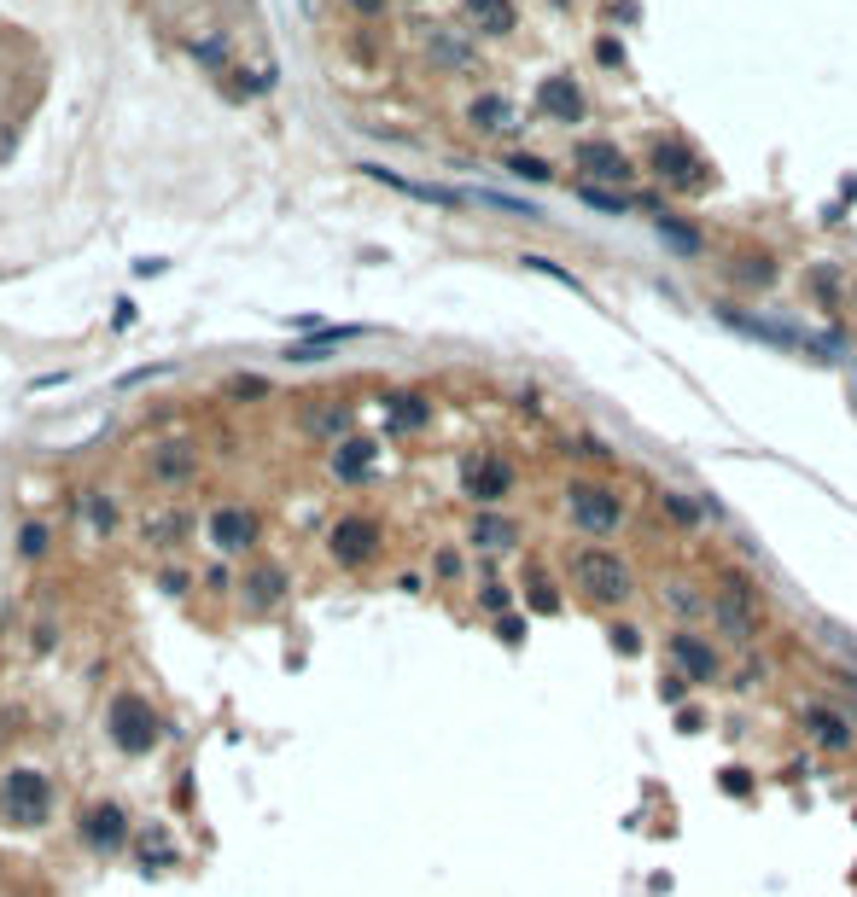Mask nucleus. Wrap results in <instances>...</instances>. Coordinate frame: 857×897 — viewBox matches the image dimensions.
Listing matches in <instances>:
<instances>
[{"mask_svg":"<svg viewBox=\"0 0 857 897\" xmlns=\"http://www.w3.org/2000/svg\"><path fill=\"white\" fill-rule=\"evenodd\" d=\"M537 100H543V111H549V117H560V123H578L583 111H589V100H583V88L572 82V76H549Z\"/></svg>","mask_w":857,"mask_h":897,"instance_id":"4468645a","label":"nucleus"},{"mask_svg":"<svg viewBox=\"0 0 857 897\" xmlns=\"http://www.w3.org/2000/svg\"><path fill=\"white\" fill-rule=\"evenodd\" d=\"M706 618H712L718 635H729L735 647L758 641V630H764V595H758V583L741 577V571H723L718 589H712V612H706Z\"/></svg>","mask_w":857,"mask_h":897,"instance_id":"f03ea898","label":"nucleus"},{"mask_svg":"<svg viewBox=\"0 0 857 897\" xmlns=\"http://www.w3.org/2000/svg\"><path fill=\"white\" fill-rule=\"evenodd\" d=\"M659 595H671V606H677V612H712V595H694L688 583H665Z\"/></svg>","mask_w":857,"mask_h":897,"instance_id":"5701e85b","label":"nucleus"},{"mask_svg":"<svg viewBox=\"0 0 857 897\" xmlns=\"http://www.w3.org/2000/svg\"><path fill=\"white\" fill-rule=\"evenodd\" d=\"M18 542H24V554H30V560H35V554H47V531H41V525H30Z\"/></svg>","mask_w":857,"mask_h":897,"instance_id":"f704fd0d","label":"nucleus"},{"mask_svg":"<svg viewBox=\"0 0 857 897\" xmlns=\"http://www.w3.org/2000/svg\"><path fill=\"white\" fill-rule=\"evenodd\" d=\"M741 280H747V286H770V280H776V263H770V257H747V263H741Z\"/></svg>","mask_w":857,"mask_h":897,"instance_id":"cd10ccee","label":"nucleus"},{"mask_svg":"<svg viewBox=\"0 0 857 897\" xmlns=\"http://www.w3.org/2000/svg\"><path fill=\"white\" fill-rule=\"evenodd\" d=\"M135 851H140V863L146 868H175V845H170V833L164 828H146L135 839Z\"/></svg>","mask_w":857,"mask_h":897,"instance_id":"6ab92c4d","label":"nucleus"},{"mask_svg":"<svg viewBox=\"0 0 857 897\" xmlns=\"http://www.w3.org/2000/svg\"><path fill=\"white\" fill-rule=\"evenodd\" d=\"M327 548H333V560H339V565L374 560L379 525H374V519H339V525H333V536H327Z\"/></svg>","mask_w":857,"mask_h":897,"instance_id":"1a4fd4ad","label":"nucleus"},{"mask_svg":"<svg viewBox=\"0 0 857 897\" xmlns=\"http://www.w3.org/2000/svg\"><path fill=\"white\" fill-rule=\"evenodd\" d=\"M508 169H514V175H525V181H549V175H554L543 158H525V152H514V158H508Z\"/></svg>","mask_w":857,"mask_h":897,"instance_id":"c85d7f7f","label":"nucleus"},{"mask_svg":"<svg viewBox=\"0 0 857 897\" xmlns=\"http://www.w3.org/2000/svg\"><path fill=\"white\" fill-rule=\"evenodd\" d=\"M659 239H665V245H677L683 257H694V251H700V233L688 228V222H671V216H659Z\"/></svg>","mask_w":857,"mask_h":897,"instance_id":"4be33fe9","label":"nucleus"},{"mask_svg":"<svg viewBox=\"0 0 857 897\" xmlns=\"http://www.w3.org/2000/svg\"><path fill=\"white\" fill-rule=\"evenodd\" d=\"M799 723H805V734H811L823 752H834V758L857 746V723H852V717H840V711H828V705H805V711H799Z\"/></svg>","mask_w":857,"mask_h":897,"instance_id":"6e6552de","label":"nucleus"},{"mask_svg":"<svg viewBox=\"0 0 857 897\" xmlns=\"http://www.w3.org/2000/svg\"><path fill=\"white\" fill-rule=\"evenodd\" d=\"M665 653H671V665L683 670L688 682H718V653L700 641V635H688V630H677L671 641H665Z\"/></svg>","mask_w":857,"mask_h":897,"instance_id":"9d476101","label":"nucleus"},{"mask_svg":"<svg viewBox=\"0 0 857 897\" xmlns=\"http://www.w3.org/2000/svg\"><path fill=\"white\" fill-rule=\"evenodd\" d=\"M525 589H531V606H537V612H560V595H554V583L543 577V571H531Z\"/></svg>","mask_w":857,"mask_h":897,"instance_id":"b1692460","label":"nucleus"},{"mask_svg":"<svg viewBox=\"0 0 857 897\" xmlns=\"http://www.w3.org/2000/svg\"><path fill=\"white\" fill-rule=\"evenodd\" d=\"M583 204H595V210H613V216H624V199L618 193H601V187H578Z\"/></svg>","mask_w":857,"mask_h":897,"instance_id":"c756f323","label":"nucleus"},{"mask_svg":"<svg viewBox=\"0 0 857 897\" xmlns=\"http://www.w3.org/2000/svg\"><path fill=\"white\" fill-rule=\"evenodd\" d=\"M88 519H94V525H100V531H105V525H111V501H105L100 490H94V496H88Z\"/></svg>","mask_w":857,"mask_h":897,"instance_id":"72a5a7b5","label":"nucleus"},{"mask_svg":"<svg viewBox=\"0 0 857 897\" xmlns=\"http://www.w3.org/2000/svg\"><path fill=\"white\" fill-rule=\"evenodd\" d=\"M723 793L747 798V793H753V775H747V769H723Z\"/></svg>","mask_w":857,"mask_h":897,"instance_id":"2f4dec72","label":"nucleus"},{"mask_svg":"<svg viewBox=\"0 0 857 897\" xmlns=\"http://www.w3.org/2000/svg\"><path fill=\"white\" fill-rule=\"evenodd\" d=\"M111 740L123 746V752H152L158 746V717H152V705L140 694H117L111 699Z\"/></svg>","mask_w":857,"mask_h":897,"instance_id":"423d86ee","label":"nucleus"},{"mask_svg":"<svg viewBox=\"0 0 857 897\" xmlns=\"http://www.w3.org/2000/svg\"><path fill=\"white\" fill-rule=\"evenodd\" d=\"M368 466H374V443L368 437H344L339 449H333V472H339L344 484H356Z\"/></svg>","mask_w":857,"mask_h":897,"instance_id":"dca6fc26","label":"nucleus"},{"mask_svg":"<svg viewBox=\"0 0 857 897\" xmlns=\"http://www.w3.org/2000/svg\"><path fill=\"white\" fill-rule=\"evenodd\" d=\"M461 490L490 507V501H502L514 490V466L502 461V455H473V461L461 466Z\"/></svg>","mask_w":857,"mask_h":897,"instance_id":"0eeeda50","label":"nucleus"},{"mask_svg":"<svg viewBox=\"0 0 857 897\" xmlns=\"http://www.w3.org/2000/svg\"><path fill=\"white\" fill-rule=\"evenodd\" d=\"M677 729H683V734H700V711H694V705H683V711H677Z\"/></svg>","mask_w":857,"mask_h":897,"instance_id":"e433bc0d","label":"nucleus"},{"mask_svg":"<svg viewBox=\"0 0 857 897\" xmlns=\"http://www.w3.org/2000/svg\"><path fill=\"white\" fill-rule=\"evenodd\" d=\"M578 169L595 181H630V158L618 152L613 140H583L578 146Z\"/></svg>","mask_w":857,"mask_h":897,"instance_id":"f8f14e48","label":"nucleus"},{"mask_svg":"<svg viewBox=\"0 0 857 897\" xmlns=\"http://www.w3.org/2000/svg\"><path fill=\"white\" fill-rule=\"evenodd\" d=\"M350 6H356L362 18H374V12H385V0H350Z\"/></svg>","mask_w":857,"mask_h":897,"instance_id":"4c0bfd02","label":"nucleus"},{"mask_svg":"<svg viewBox=\"0 0 857 897\" xmlns=\"http://www.w3.org/2000/svg\"><path fill=\"white\" fill-rule=\"evenodd\" d=\"M473 123H479V129H508V123H514V105L502 100V94H479V100H473Z\"/></svg>","mask_w":857,"mask_h":897,"instance_id":"412c9836","label":"nucleus"},{"mask_svg":"<svg viewBox=\"0 0 857 897\" xmlns=\"http://www.w3.org/2000/svg\"><path fill=\"white\" fill-rule=\"evenodd\" d=\"M566 513H572V525L589 531V536H618L624 519H630L624 496H618L613 484H601V478H572V484H566Z\"/></svg>","mask_w":857,"mask_h":897,"instance_id":"7ed1b4c3","label":"nucleus"},{"mask_svg":"<svg viewBox=\"0 0 857 897\" xmlns=\"http://www.w3.org/2000/svg\"><path fill=\"white\" fill-rule=\"evenodd\" d=\"M688 688H694V682H688L683 670H665V676H659V699H665V705H683Z\"/></svg>","mask_w":857,"mask_h":897,"instance_id":"bb28decb","label":"nucleus"},{"mask_svg":"<svg viewBox=\"0 0 857 897\" xmlns=\"http://www.w3.org/2000/svg\"><path fill=\"white\" fill-rule=\"evenodd\" d=\"M607 641H613V653H624V659H636V653H642V630H636V624H613Z\"/></svg>","mask_w":857,"mask_h":897,"instance_id":"393cba45","label":"nucleus"},{"mask_svg":"<svg viewBox=\"0 0 857 897\" xmlns=\"http://www.w3.org/2000/svg\"><path fill=\"white\" fill-rule=\"evenodd\" d=\"M146 466H152L158 484H187V478L199 472V455H193V443H158V449L146 455Z\"/></svg>","mask_w":857,"mask_h":897,"instance_id":"ddd939ff","label":"nucleus"},{"mask_svg":"<svg viewBox=\"0 0 857 897\" xmlns=\"http://www.w3.org/2000/svg\"><path fill=\"white\" fill-rule=\"evenodd\" d=\"M467 18L484 35H508L514 30V0H467Z\"/></svg>","mask_w":857,"mask_h":897,"instance_id":"f3484780","label":"nucleus"},{"mask_svg":"<svg viewBox=\"0 0 857 897\" xmlns=\"http://www.w3.org/2000/svg\"><path fill=\"white\" fill-rule=\"evenodd\" d=\"M659 501H665V507H671V513H677L683 525H694V519H700V507H688V501H683V496H671V490H665Z\"/></svg>","mask_w":857,"mask_h":897,"instance_id":"473e14b6","label":"nucleus"},{"mask_svg":"<svg viewBox=\"0 0 857 897\" xmlns=\"http://www.w3.org/2000/svg\"><path fill=\"white\" fill-rule=\"evenodd\" d=\"M47 804H53V787H47V775H41V769H12V775L0 781V810H6V822H12V828H35V822H47Z\"/></svg>","mask_w":857,"mask_h":897,"instance_id":"20e7f679","label":"nucleus"},{"mask_svg":"<svg viewBox=\"0 0 857 897\" xmlns=\"http://www.w3.org/2000/svg\"><path fill=\"white\" fill-rule=\"evenodd\" d=\"M840 688H852V694H857V676H852V670H846V676H840Z\"/></svg>","mask_w":857,"mask_h":897,"instance_id":"58836bf2","label":"nucleus"},{"mask_svg":"<svg viewBox=\"0 0 857 897\" xmlns=\"http://www.w3.org/2000/svg\"><path fill=\"white\" fill-rule=\"evenodd\" d=\"M286 595V571L280 565H257L251 571V606H275Z\"/></svg>","mask_w":857,"mask_h":897,"instance_id":"aec40b11","label":"nucleus"},{"mask_svg":"<svg viewBox=\"0 0 857 897\" xmlns=\"http://www.w3.org/2000/svg\"><path fill=\"white\" fill-rule=\"evenodd\" d=\"M473 542H479V548H514L519 525L514 519H496V513H479V519H473Z\"/></svg>","mask_w":857,"mask_h":897,"instance_id":"a211bd4d","label":"nucleus"},{"mask_svg":"<svg viewBox=\"0 0 857 897\" xmlns=\"http://www.w3.org/2000/svg\"><path fill=\"white\" fill-rule=\"evenodd\" d=\"M653 175L665 181V187H677V193H706L712 187V169L694 158V146L677 140V134H665V140H653Z\"/></svg>","mask_w":857,"mask_h":897,"instance_id":"39448f33","label":"nucleus"},{"mask_svg":"<svg viewBox=\"0 0 857 897\" xmlns=\"http://www.w3.org/2000/svg\"><path fill=\"white\" fill-rule=\"evenodd\" d=\"M496 630H502V641H508V647H519V641H525V624H519V618H502Z\"/></svg>","mask_w":857,"mask_h":897,"instance_id":"c9c22d12","label":"nucleus"},{"mask_svg":"<svg viewBox=\"0 0 857 897\" xmlns=\"http://www.w3.org/2000/svg\"><path fill=\"white\" fill-rule=\"evenodd\" d=\"M508 600H514V595H508L502 583H484V589H479V606H484V612H508Z\"/></svg>","mask_w":857,"mask_h":897,"instance_id":"7c9ffc66","label":"nucleus"},{"mask_svg":"<svg viewBox=\"0 0 857 897\" xmlns=\"http://www.w3.org/2000/svg\"><path fill=\"white\" fill-rule=\"evenodd\" d=\"M210 542H216V548H234V554L251 548V542H257V513H251V507H216V513H210Z\"/></svg>","mask_w":857,"mask_h":897,"instance_id":"9b49d317","label":"nucleus"},{"mask_svg":"<svg viewBox=\"0 0 857 897\" xmlns=\"http://www.w3.org/2000/svg\"><path fill=\"white\" fill-rule=\"evenodd\" d=\"M88 845H100V851H117V845H123V839H129V816H123V810H117V804H100V810H94V816H88Z\"/></svg>","mask_w":857,"mask_h":897,"instance_id":"2eb2a0df","label":"nucleus"},{"mask_svg":"<svg viewBox=\"0 0 857 897\" xmlns=\"http://www.w3.org/2000/svg\"><path fill=\"white\" fill-rule=\"evenodd\" d=\"M391 414H397V426H426V414H432V408H426L420 397H397V402H391Z\"/></svg>","mask_w":857,"mask_h":897,"instance_id":"a878e982","label":"nucleus"},{"mask_svg":"<svg viewBox=\"0 0 857 897\" xmlns=\"http://www.w3.org/2000/svg\"><path fill=\"white\" fill-rule=\"evenodd\" d=\"M566 577L589 606H624L636 595V571L618 560L613 548H572L566 554Z\"/></svg>","mask_w":857,"mask_h":897,"instance_id":"f257e3e1","label":"nucleus"}]
</instances>
